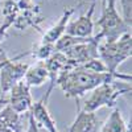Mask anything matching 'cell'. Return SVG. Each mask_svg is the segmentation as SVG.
Segmentation results:
<instances>
[{"instance_id": "cell-1", "label": "cell", "mask_w": 132, "mask_h": 132, "mask_svg": "<svg viewBox=\"0 0 132 132\" xmlns=\"http://www.w3.org/2000/svg\"><path fill=\"white\" fill-rule=\"evenodd\" d=\"M124 81L129 82L131 75L129 74H122V73H94L87 71L79 68H75L73 70H69L58 77L56 82V86H60L61 90L63 91L66 98H74L78 99L83 96L87 91H93L98 86L103 83L111 82V81Z\"/></svg>"}, {"instance_id": "cell-2", "label": "cell", "mask_w": 132, "mask_h": 132, "mask_svg": "<svg viewBox=\"0 0 132 132\" xmlns=\"http://www.w3.org/2000/svg\"><path fill=\"white\" fill-rule=\"evenodd\" d=\"M126 93H131V85L124 81H111L98 86L86 99L83 111L95 112L96 110L102 107H115L116 101L120 95Z\"/></svg>"}, {"instance_id": "cell-3", "label": "cell", "mask_w": 132, "mask_h": 132, "mask_svg": "<svg viewBox=\"0 0 132 132\" xmlns=\"http://www.w3.org/2000/svg\"><path fill=\"white\" fill-rule=\"evenodd\" d=\"M98 56L108 73L116 74L119 65L132 56V37L131 32L123 35L112 42H104L98 45Z\"/></svg>"}, {"instance_id": "cell-4", "label": "cell", "mask_w": 132, "mask_h": 132, "mask_svg": "<svg viewBox=\"0 0 132 132\" xmlns=\"http://www.w3.org/2000/svg\"><path fill=\"white\" fill-rule=\"evenodd\" d=\"M96 25L101 28L99 35L106 42H112L120 38L123 35L131 32V27L126 24L123 17L116 9V0H106L103 4V12Z\"/></svg>"}, {"instance_id": "cell-5", "label": "cell", "mask_w": 132, "mask_h": 132, "mask_svg": "<svg viewBox=\"0 0 132 132\" xmlns=\"http://www.w3.org/2000/svg\"><path fill=\"white\" fill-rule=\"evenodd\" d=\"M101 40H103V38L98 33L96 36L90 37L87 41H85L82 44H78V45H74L73 48L65 50L63 54L71 61V63L74 65V69H75V68H78V66L89 62L91 60L99 58V56H98V45L101 44Z\"/></svg>"}, {"instance_id": "cell-6", "label": "cell", "mask_w": 132, "mask_h": 132, "mask_svg": "<svg viewBox=\"0 0 132 132\" xmlns=\"http://www.w3.org/2000/svg\"><path fill=\"white\" fill-rule=\"evenodd\" d=\"M28 54H30V52L19 54V56H16L13 60H9L2 68V70H0V85H2L3 93H9V90L12 89L16 83L23 81L29 65L23 63V62H16V61L23 58L24 56H28Z\"/></svg>"}, {"instance_id": "cell-7", "label": "cell", "mask_w": 132, "mask_h": 132, "mask_svg": "<svg viewBox=\"0 0 132 132\" xmlns=\"http://www.w3.org/2000/svg\"><path fill=\"white\" fill-rule=\"evenodd\" d=\"M33 104V99L30 95V87L24 82L20 81L9 90L8 96V106L19 115L29 112V110Z\"/></svg>"}, {"instance_id": "cell-8", "label": "cell", "mask_w": 132, "mask_h": 132, "mask_svg": "<svg viewBox=\"0 0 132 132\" xmlns=\"http://www.w3.org/2000/svg\"><path fill=\"white\" fill-rule=\"evenodd\" d=\"M95 8V2L89 7V11L82 15L79 19H77L66 27L65 35L74 36V37H81V38H89L93 37L94 32V21H93V13Z\"/></svg>"}, {"instance_id": "cell-9", "label": "cell", "mask_w": 132, "mask_h": 132, "mask_svg": "<svg viewBox=\"0 0 132 132\" xmlns=\"http://www.w3.org/2000/svg\"><path fill=\"white\" fill-rule=\"evenodd\" d=\"M29 112L33 116V119H35V122L38 127L46 129L49 132H60L56 126V120L52 118L49 110H48V101L45 98L33 103Z\"/></svg>"}, {"instance_id": "cell-10", "label": "cell", "mask_w": 132, "mask_h": 132, "mask_svg": "<svg viewBox=\"0 0 132 132\" xmlns=\"http://www.w3.org/2000/svg\"><path fill=\"white\" fill-rule=\"evenodd\" d=\"M74 12H75V8H73V7L65 8L62 16L58 20V23L54 24L50 29H48L42 35L41 44H46V45H56V42L65 35L66 27H68L69 21H70V17L74 15Z\"/></svg>"}, {"instance_id": "cell-11", "label": "cell", "mask_w": 132, "mask_h": 132, "mask_svg": "<svg viewBox=\"0 0 132 132\" xmlns=\"http://www.w3.org/2000/svg\"><path fill=\"white\" fill-rule=\"evenodd\" d=\"M101 127V120L95 112H87L78 107V114L69 132H99Z\"/></svg>"}, {"instance_id": "cell-12", "label": "cell", "mask_w": 132, "mask_h": 132, "mask_svg": "<svg viewBox=\"0 0 132 132\" xmlns=\"http://www.w3.org/2000/svg\"><path fill=\"white\" fill-rule=\"evenodd\" d=\"M49 78V74L46 70V66L44 61H37L35 65L28 68L23 81L29 87H38L45 83V81Z\"/></svg>"}, {"instance_id": "cell-13", "label": "cell", "mask_w": 132, "mask_h": 132, "mask_svg": "<svg viewBox=\"0 0 132 132\" xmlns=\"http://www.w3.org/2000/svg\"><path fill=\"white\" fill-rule=\"evenodd\" d=\"M0 132H24L20 115L9 106L0 111Z\"/></svg>"}, {"instance_id": "cell-14", "label": "cell", "mask_w": 132, "mask_h": 132, "mask_svg": "<svg viewBox=\"0 0 132 132\" xmlns=\"http://www.w3.org/2000/svg\"><path fill=\"white\" fill-rule=\"evenodd\" d=\"M99 132H131V124L128 126L124 122L119 108H114L106 123L102 124Z\"/></svg>"}, {"instance_id": "cell-15", "label": "cell", "mask_w": 132, "mask_h": 132, "mask_svg": "<svg viewBox=\"0 0 132 132\" xmlns=\"http://www.w3.org/2000/svg\"><path fill=\"white\" fill-rule=\"evenodd\" d=\"M120 4L123 8V20L126 21V24L131 27L132 24V0H120Z\"/></svg>"}, {"instance_id": "cell-16", "label": "cell", "mask_w": 132, "mask_h": 132, "mask_svg": "<svg viewBox=\"0 0 132 132\" xmlns=\"http://www.w3.org/2000/svg\"><path fill=\"white\" fill-rule=\"evenodd\" d=\"M12 24H13V20H12V19H4L3 24L0 25V42H2V41L7 37L8 29L12 27Z\"/></svg>"}, {"instance_id": "cell-17", "label": "cell", "mask_w": 132, "mask_h": 132, "mask_svg": "<svg viewBox=\"0 0 132 132\" xmlns=\"http://www.w3.org/2000/svg\"><path fill=\"white\" fill-rule=\"evenodd\" d=\"M25 132H38V127L35 122V119H33V116L30 115V112L28 114V127H27Z\"/></svg>"}, {"instance_id": "cell-18", "label": "cell", "mask_w": 132, "mask_h": 132, "mask_svg": "<svg viewBox=\"0 0 132 132\" xmlns=\"http://www.w3.org/2000/svg\"><path fill=\"white\" fill-rule=\"evenodd\" d=\"M9 60H11V58H8V57H7L5 52H4L3 49H0V70H2V68H3V66H4Z\"/></svg>"}, {"instance_id": "cell-19", "label": "cell", "mask_w": 132, "mask_h": 132, "mask_svg": "<svg viewBox=\"0 0 132 132\" xmlns=\"http://www.w3.org/2000/svg\"><path fill=\"white\" fill-rule=\"evenodd\" d=\"M7 106H8V96L0 98V111H2L4 107H7Z\"/></svg>"}, {"instance_id": "cell-20", "label": "cell", "mask_w": 132, "mask_h": 132, "mask_svg": "<svg viewBox=\"0 0 132 132\" xmlns=\"http://www.w3.org/2000/svg\"><path fill=\"white\" fill-rule=\"evenodd\" d=\"M37 127H38V126H37ZM38 132H49V131H46V129H44V128L38 127Z\"/></svg>"}, {"instance_id": "cell-21", "label": "cell", "mask_w": 132, "mask_h": 132, "mask_svg": "<svg viewBox=\"0 0 132 132\" xmlns=\"http://www.w3.org/2000/svg\"><path fill=\"white\" fill-rule=\"evenodd\" d=\"M104 3H106V0H102V5H103Z\"/></svg>"}]
</instances>
